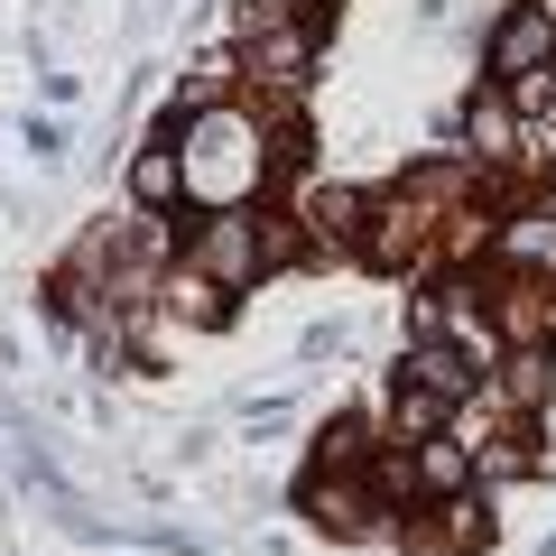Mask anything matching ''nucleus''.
<instances>
[{
    "label": "nucleus",
    "instance_id": "nucleus-1",
    "mask_svg": "<svg viewBox=\"0 0 556 556\" xmlns=\"http://www.w3.org/2000/svg\"><path fill=\"white\" fill-rule=\"evenodd\" d=\"M186 195L204 204V214H241V195L260 186V121L232 112V102H204L195 121H186Z\"/></svg>",
    "mask_w": 556,
    "mask_h": 556
},
{
    "label": "nucleus",
    "instance_id": "nucleus-2",
    "mask_svg": "<svg viewBox=\"0 0 556 556\" xmlns=\"http://www.w3.org/2000/svg\"><path fill=\"white\" fill-rule=\"evenodd\" d=\"M473 399V353L464 343H445V334H417L408 353H399V390H390V417H399V437H437L445 417Z\"/></svg>",
    "mask_w": 556,
    "mask_h": 556
},
{
    "label": "nucleus",
    "instance_id": "nucleus-3",
    "mask_svg": "<svg viewBox=\"0 0 556 556\" xmlns=\"http://www.w3.org/2000/svg\"><path fill=\"white\" fill-rule=\"evenodd\" d=\"M298 510L316 519L325 538H371V529L399 519V501H390V482H371V473H316L298 492Z\"/></svg>",
    "mask_w": 556,
    "mask_h": 556
},
{
    "label": "nucleus",
    "instance_id": "nucleus-4",
    "mask_svg": "<svg viewBox=\"0 0 556 556\" xmlns=\"http://www.w3.org/2000/svg\"><path fill=\"white\" fill-rule=\"evenodd\" d=\"M260 260H269V232H260V214H204L195 241H186V269L214 278V288H251Z\"/></svg>",
    "mask_w": 556,
    "mask_h": 556
},
{
    "label": "nucleus",
    "instance_id": "nucleus-5",
    "mask_svg": "<svg viewBox=\"0 0 556 556\" xmlns=\"http://www.w3.org/2000/svg\"><path fill=\"white\" fill-rule=\"evenodd\" d=\"M538 65H556V10H538V0H529V10H510V20H501L492 28V75H538Z\"/></svg>",
    "mask_w": 556,
    "mask_h": 556
},
{
    "label": "nucleus",
    "instance_id": "nucleus-6",
    "mask_svg": "<svg viewBox=\"0 0 556 556\" xmlns=\"http://www.w3.org/2000/svg\"><path fill=\"white\" fill-rule=\"evenodd\" d=\"M464 482H473V455H464L455 437H417L408 492H427V501H464Z\"/></svg>",
    "mask_w": 556,
    "mask_h": 556
},
{
    "label": "nucleus",
    "instance_id": "nucleus-7",
    "mask_svg": "<svg viewBox=\"0 0 556 556\" xmlns=\"http://www.w3.org/2000/svg\"><path fill=\"white\" fill-rule=\"evenodd\" d=\"M130 195L149 204V214L186 195V159H177V149H167V139H159V149H139V167H130Z\"/></svg>",
    "mask_w": 556,
    "mask_h": 556
},
{
    "label": "nucleus",
    "instance_id": "nucleus-8",
    "mask_svg": "<svg viewBox=\"0 0 556 556\" xmlns=\"http://www.w3.org/2000/svg\"><path fill=\"white\" fill-rule=\"evenodd\" d=\"M501 260H519V269L556 278V214H519L510 232H501Z\"/></svg>",
    "mask_w": 556,
    "mask_h": 556
},
{
    "label": "nucleus",
    "instance_id": "nucleus-9",
    "mask_svg": "<svg viewBox=\"0 0 556 556\" xmlns=\"http://www.w3.org/2000/svg\"><path fill=\"white\" fill-rule=\"evenodd\" d=\"M306 56H316V28H269V38H260V75H278V84H298L306 75Z\"/></svg>",
    "mask_w": 556,
    "mask_h": 556
},
{
    "label": "nucleus",
    "instance_id": "nucleus-10",
    "mask_svg": "<svg viewBox=\"0 0 556 556\" xmlns=\"http://www.w3.org/2000/svg\"><path fill=\"white\" fill-rule=\"evenodd\" d=\"M482 390H492L501 408H529V399L547 390V362H538V353H519V362H501V380H482Z\"/></svg>",
    "mask_w": 556,
    "mask_h": 556
},
{
    "label": "nucleus",
    "instance_id": "nucleus-11",
    "mask_svg": "<svg viewBox=\"0 0 556 556\" xmlns=\"http://www.w3.org/2000/svg\"><path fill=\"white\" fill-rule=\"evenodd\" d=\"M167 306L195 316V325H214L223 316V288H214V278H195V269H177V278H167Z\"/></svg>",
    "mask_w": 556,
    "mask_h": 556
},
{
    "label": "nucleus",
    "instance_id": "nucleus-12",
    "mask_svg": "<svg viewBox=\"0 0 556 556\" xmlns=\"http://www.w3.org/2000/svg\"><path fill=\"white\" fill-rule=\"evenodd\" d=\"M464 130H473V149H482V159H501V149H510V102H492V112L473 102V112H464Z\"/></svg>",
    "mask_w": 556,
    "mask_h": 556
},
{
    "label": "nucleus",
    "instance_id": "nucleus-13",
    "mask_svg": "<svg viewBox=\"0 0 556 556\" xmlns=\"http://www.w3.org/2000/svg\"><path fill=\"white\" fill-rule=\"evenodd\" d=\"M298 10H306V0H241V28L269 38V28H298Z\"/></svg>",
    "mask_w": 556,
    "mask_h": 556
}]
</instances>
